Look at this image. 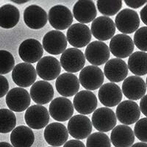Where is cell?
Instances as JSON below:
<instances>
[{
	"mask_svg": "<svg viewBox=\"0 0 147 147\" xmlns=\"http://www.w3.org/2000/svg\"><path fill=\"white\" fill-rule=\"evenodd\" d=\"M121 89L119 85L113 82L102 85L98 92V97L101 103L106 107L117 106L122 100Z\"/></svg>",
	"mask_w": 147,
	"mask_h": 147,
	"instance_id": "cell-23",
	"label": "cell"
},
{
	"mask_svg": "<svg viewBox=\"0 0 147 147\" xmlns=\"http://www.w3.org/2000/svg\"><path fill=\"white\" fill-rule=\"evenodd\" d=\"M128 67L124 60L119 58L110 59L104 68V75L111 82L124 80L128 74Z\"/></svg>",
	"mask_w": 147,
	"mask_h": 147,
	"instance_id": "cell-22",
	"label": "cell"
},
{
	"mask_svg": "<svg viewBox=\"0 0 147 147\" xmlns=\"http://www.w3.org/2000/svg\"><path fill=\"white\" fill-rule=\"evenodd\" d=\"M13 82L20 88H27L33 85L37 78V73L32 65L20 63L14 66L12 71Z\"/></svg>",
	"mask_w": 147,
	"mask_h": 147,
	"instance_id": "cell-8",
	"label": "cell"
},
{
	"mask_svg": "<svg viewBox=\"0 0 147 147\" xmlns=\"http://www.w3.org/2000/svg\"><path fill=\"white\" fill-rule=\"evenodd\" d=\"M24 21L26 25L33 30L41 29L48 21L47 12L37 5H31L24 12Z\"/></svg>",
	"mask_w": 147,
	"mask_h": 147,
	"instance_id": "cell-24",
	"label": "cell"
},
{
	"mask_svg": "<svg viewBox=\"0 0 147 147\" xmlns=\"http://www.w3.org/2000/svg\"><path fill=\"white\" fill-rule=\"evenodd\" d=\"M55 87L59 94L63 97L75 96L80 90V82L77 77L73 74L64 73L56 80Z\"/></svg>",
	"mask_w": 147,
	"mask_h": 147,
	"instance_id": "cell-25",
	"label": "cell"
},
{
	"mask_svg": "<svg viewBox=\"0 0 147 147\" xmlns=\"http://www.w3.org/2000/svg\"><path fill=\"white\" fill-rule=\"evenodd\" d=\"M65 35L60 31L52 30L47 32L43 38V49L48 53L53 55L62 54L67 47Z\"/></svg>",
	"mask_w": 147,
	"mask_h": 147,
	"instance_id": "cell-18",
	"label": "cell"
},
{
	"mask_svg": "<svg viewBox=\"0 0 147 147\" xmlns=\"http://www.w3.org/2000/svg\"><path fill=\"white\" fill-rule=\"evenodd\" d=\"M73 17L80 24L93 22L97 16L95 4L91 0L77 1L73 7Z\"/></svg>",
	"mask_w": 147,
	"mask_h": 147,
	"instance_id": "cell-26",
	"label": "cell"
},
{
	"mask_svg": "<svg viewBox=\"0 0 147 147\" xmlns=\"http://www.w3.org/2000/svg\"><path fill=\"white\" fill-rule=\"evenodd\" d=\"M49 114L57 121H65L72 117L74 114L73 104L65 97H57L51 102Z\"/></svg>",
	"mask_w": 147,
	"mask_h": 147,
	"instance_id": "cell-15",
	"label": "cell"
},
{
	"mask_svg": "<svg viewBox=\"0 0 147 147\" xmlns=\"http://www.w3.org/2000/svg\"><path fill=\"white\" fill-rule=\"evenodd\" d=\"M14 66L15 60L12 54L6 50H0V75L8 74Z\"/></svg>",
	"mask_w": 147,
	"mask_h": 147,
	"instance_id": "cell-35",
	"label": "cell"
},
{
	"mask_svg": "<svg viewBox=\"0 0 147 147\" xmlns=\"http://www.w3.org/2000/svg\"><path fill=\"white\" fill-rule=\"evenodd\" d=\"M115 26L122 34L133 33L140 26V18L137 12L126 8L121 10L115 19Z\"/></svg>",
	"mask_w": 147,
	"mask_h": 147,
	"instance_id": "cell-5",
	"label": "cell"
},
{
	"mask_svg": "<svg viewBox=\"0 0 147 147\" xmlns=\"http://www.w3.org/2000/svg\"><path fill=\"white\" fill-rule=\"evenodd\" d=\"M91 35L99 41H105L112 38L115 33V26L112 18L107 16L96 18L90 27Z\"/></svg>",
	"mask_w": 147,
	"mask_h": 147,
	"instance_id": "cell-12",
	"label": "cell"
},
{
	"mask_svg": "<svg viewBox=\"0 0 147 147\" xmlns=\"http://www.w3.org/2000/svg\"><path fill=\"white\" fill-rule=\"evenodd\" d=\"M10 141L13 147H31L35 141V135L30 127L18 126L12 131Z\"/></svg>",
	"mask_w": 147,
	"mask_h": 147,
	"instance_id": "cell-29",
	"label": "cell"
},
{
	"mask_svg": "<svg viewBox=\"0 0 147 147\" xmlns=\"http://www.w3.org/2000/svg\"><path fill=\"white\" fill-rule=\"evenodd\" d=\"M73 18L71 10L64 5H55L49 11L48 20L49 24L57 31L66 30L71 27Z\"/></svg>",
	"mask_w": 147,
	"mask_h": 147,
	"instance_id": "cell-4",
	"label": "cell"
},
{
	"mask_svg": "<svg viewBox=\"0 0 147 147\" xmlns=\"http://www.w3.org/2000/svg\"><path fill=\"white\" fill-rule=\"evenodd\" d=\"M26 124L30 129H40L48 125L49 114L47 109L40 105L29 107L24 115Z\"/></svg>",
	"mask_w": 147,
	"mask_h": 147,
	"instance_id": "cell-11",
	"label": "cell"
},
{
	"mask_svg": "<svg viewBox=\"0 0 147 147\" xmlns=\"http://www.w3.org/2000/svg\"><path fill=\"white\" fill-rule=\"evenodd\" d=\"M110 52L117 58H126L132 54L135 48L129 35L118 34L112 38L109 45Z\"/></svg>",
	"mask_w": 147,
	"mask_h": 147,
	"instance_id": "cell-17",
	"label": "cell"
},
{
	"mask_svg": "<svg viewBox=\"0 0 147 147\" xmlns=\"http://www.w3.org/2000/svg\"><path fill=\"white\" fill-rule=\"evenodd\" d=\"M63 147H85L83 142L79 140H71L64 144Z\"/></svg>",
	"mask_w": 147,
	"mask_h": 147,
	"instance_id": "cell-40",
	"label": "cell"
},
{
	"mask_svg": "<svg viewBox=\"0 0 147 147\" xmlns=\"http://www.w3.org/2000/svg\"><path fill=\"white\" fill-rule=\"evenodd\" d=\"M79 82L86 90H94L103 85L105 75L100 68L95 65H88L81 70Z\"/></svg>",
	"mask_w": 147,
	"mask_h": 147,
	"instance_id": "cell-1",
	"label": "cell"
},
{
	"mask_svg": "<svg viewBox=\"0 0 147 147\" xmlns=\"http://www.w3.org/2000/svg\"><path fill=\"white\" fill-rule=\"evenodd\" d=\"M49 147H53V146H49Z\"/></svg>",
	"mask_w": 147,
	"mask_h": 147,
	"instance_id": "cell-46",
	"label": "cell"
},
{
	"mask_svg": "<svg viewBox=\"0 0 147 147\" xmlns=\"http://www.w3.org/2000/svg\"><path fill=\"white\" fill-rule=\"evenodd\" d=\"M97 98L90 90H81L74 98L73 107L80 115H88L94 112L97 107Z\"/></svg>",
	"mask_w": 147,
	"mask_h": 147,
	"instance_id": "cell-20",
	"label": "cell"
},
{
	"mask_svg": "<svg viewBox=\"0 0 147 147\" xmlns=\"http://www.w3.org/2000/svg\"><path fill=\"white\" fill-rule=\"evenodd\" d=\"M146 13H147V5H145L144 7V8L142 10H140V18H141V21L144 23L145 25L147 24V16H146Z\"/></svg>",
	"mask_w": 147,
	"mask_h": 147,
	"instance_id": "cell-42",
	"label": "cell"
},
{
	"mask_svg": "<svg viewBox=\"0 0 147 147\" xmlns=\"http://www.w3.org/2000/svg\"><path fill=\"white\" fill-rule=\"evenodd\" d=\"M47 143L53 147L63 146L69 138L67 128L59 122H54L46 127L44 132Z\"/></svg>",
	"mask_w": 147,
	"mask_h": 147,
	"instance_id": "cell-21",
	"label": "cell"
},
{
	"mask_svg": "<svg viewBox=\"0 0 147 147\" xmlns=\"http://www.w3.org/2000/svg\"><path fill=\"white\" fill-rule=\"evenodd\" d=\"M122 1H97L96 6L104 16H113L118 13L122 7Z\"/></svg>",
	"mask_w": 147,
	"mask_h": 147,
	"instance_id": "cell-33",
	"label": "cell"
},
{
	"mask_svg": "<svg viewBox=\"0 0 147 147\" xmlns=\"http://www.w3.org/2000/svg\"><path fill=\"white\" fill-rule=\"evenodd\" d=\"M35 71L38 77L44 81H50L60 76L61 65L57 58L52 56H46L38 62Z\"/></svg>",
	"mask_w": 147,
	"mask_h": 147,
	"instance_id": "cell-13",
	"label": "cell"
},
{
	"mask_svg": "<svg viewBox=\"0 0 147 147\" xmlns=\"http://www.w3.org/2000/svg\"><path fill=\"white\" fill-rule=\"evenodd\" d=\"M146 126H147V119L143 118L139 119L136 122L135 128H134V135L136 136L138 139L143 143H146Z\"/></svg>",
	"mask_w": 147,
	"mask_h": 147,
	"instance_id": "cell-37",
	"label": "cell"
},
{
	"mask_svg": "<svg viewBox=\"0 0 147 147\" xmlns=\"http://www.w3.org/2000/svg\"><path fill=\"white\" fill-rule=\"evenodd\" d=\"M16 125V117L13 111L0 109V133H8Z\"/></svg>",
	"mask_w": 147,
	"mask_h": 147,
	"instance_id": "cell-32",
	"label": "cell"
},
{
	"mask_svg": "<svg viewBox=\"0 0 147 147\" xmlns=\"http://www.w3.org/2000/svg\"><path fill=\"white\" fill-rule=\"evenodd\" d=\"M0 147H13L10 144L7 142H0Z\"/></svg>",
	"mask_w": 147,
	"mask_h": 147,
	"instance_id": "cell-44",
	"label": "cell"
},
{
	"mask_svg": "<svg viewBox=\"0 0 147 147\" xmlns=\"http://www.w3.org/2000/svg\"><path fill=\"white\" fill-rule=\"evenodd\" d=\"M20 19V12L16 6L6 4L0 7V27L10 29L15 27Z\"/></svg>",
	"mask_w": 147,
	"mask_h": 147,
	"instance_id": "cell-30",
	"label": "cell"
},
{
	"mask_svg": "<svg viewBox=\"0 0 147 147\" xmlns=\"http://www.w3.org/2000/svg\"><path fill=\"white\" fill-rule=\"evenodd\" d=\"M12 2H13V3H16V4H18V5H21V4H24V3H27V2H28L29 1L28 0H25V1H16V0H11Z\"/></svg>",
	"mask_w": 147,
	"mask_h": 147,
	"instance_id": "cell-45",
	"label": "cell"
},
{
	"mask_svg": "<svg viewBox=\"0 0 147 147\" xmlns=\"http://www.w3.org/2000/svg\"><path fill=\"white\" fill-rule=\"evenodd\" d=\"M91 32L87 25L80 23L74 24L67 30L66 39L70 45L77 48H82L88 45L91 40Z\"/></svg>",
	"mask_w": 147,
	"mask_h": 147,
	"instance_id": "cell-7",
	"label": "cell"
},
{
	"mask_svg": "<svg viewBox=\"0 0 147 147\" xmlns=\"http://www.w3.org/2000/svg\"><path fill=\"white\" fill-rule=\"evenodd\" d=\"M146 96H144L143 98H141V101L140 102V112H142V113L144 115H146Z\"/></svg>",
	"mask_w": 147,
	"mask_h": 147,
	"instance_id": "cell-41",
	"label": "cell"
},
{
	"mask_svg": "<svg viewBox=\"0 0 147 147\" xmlns=\"http://www.w3.org/2000/svg\"><path fill=\"white\" fill-rule=\"evenodd\" d=\"M31 103V98L27 90L23 88H14L6 95V104L13 112H23Z\"/></svg>",
	"mask_w": 147,
	"mask_h": 147,
	"instance_id": "cell-10",
	"label": "cell"
},
{
	"mask_svg": "<svg viewBox=\"0 0 147 147\" xmlns=\"http://www.w3.org/2000/svg\"><path fill=\"white\" fill-rule=\"evenodd\" d=\"M135 141L133 130L128 126L118 125L113 129L110 142L115 147H131Z\"/></svg>",
	"mask_w": 147,
	"mask_h": 147,
	"instance_id": "cell-28",
	"label": "cell"
},
{
	"mask_svg": "<svg viewBox=\"0 0 147 147\" xmlns=\"http://www.w3.org/2000/svg\"><path fill=\"white\" fill-rule=\"evenodd\" d=\"M115 114L121 123L127 126L135 124L139 120L140 110L136 102L126 100L119 104Z\"/></svg>",
	"mask_w": 147,
	"mask_h": 147,
	"instance_id": "cell-16",
	"label": "cell"
},
{
	"mask_svg": "<svg viewBox=\"0 0 147 147\" xmlns=\"http://www.w3.org/2000/svg\"><path fill=\"white\" fill-rule=\"evenodd\" d=\"M18 54L24 63H34L42 58L44 49L38 40L34 38L27 39L19 46Z\"/></svg>",
	"mask_w": 147,
	"mask_h": 147,
	"instance_id": "cell-14",
	"label": "cell"
},
{
	"mask_svg": "<svg viewBox=\"0 0 147 147\" xmlns=\"http://www.w3.org/2000/svg\"><path fill=\"white\" fill-rule=\"evenodd\" d=\"M85 57L93 65H101L108 61L110 56L109 47L99 40L93 41L88 45L85 51Z\"/></svg>",
	"mask_w": 147,
	"mask_h": 147,
	"instance_id": "cell-6",
	"label": "cell"
},
{
	"mask_svg": "<svg viewBox=\"0 0 147 147\" xmlns=\"http://www.w3.org/2000/svg\"><path fill=\"white\" fill-rule=\"evenodd\" d=\"M124 95L129 100H138L145 96L146 84L141 77L131 76L126 78L122 84Z\"/></svg>",
	"mask_w": 147,
	"mask_h": 147,
	"instance_id": "cell-19",
	"label": "cell"
},
{
	"mask_svg": "<svg viewBox=\"0 0 147 147\" xmlns=\"http://www.w3.org/2000/svg\"><path fill=\"white\" fill-rule=\"evenodd\" d=\"M54 94L53 87L47 81L35 82L30 88V98L40 105L52 102Z\"/></svg>",
	"mask_w": 147,
	"mask_h": 147,
	"instance_id": "cell-27",
	"label": "cell"
},
{
	"mask_svg": "<svg viewBox=\"0 0 147 147\" xmlns=\"http://www.w3.org/2000/svg\"><path fill=\"white\" fill-rule=\"evenodd\" d=\"M131 147H147L146 143H136V144H133Z\"/></svg>",
	"mask_w": 147,
	"mask_h": 147,
	"instance_id": "cell-43",
	"label": "cell"
},
{
	"mask_svg": "<svg viewBox=\"0 0 147 147\" xmlns=\"http://www.w3.org/2000/svg\"><path fill=\"white\" fill-rule=\"evenodd\" d=\"M67 130L71 136L76 140H83L87 138L91 133V121L85 115H74L69 119Z\"/></svg>",
	"mask_w": 147,
	"mask_h": 147,
	"instance_id": "cell-9",
	"label": "cell"
},
{
	"mask_svg": "<svg viewBox=\"0 0 147 147\" xmlns=\"http://www.w3.org/2000/svg\"><path fill=\"white\" fill-rule=\"evenodd\" d=\"M146 35H147V27H142L138 29L134 35V45L136 44L137 48H138L140 52H146Z\"/></svg>",
	"mask_w": 147,
	"mask_h": 147,
	"instance_id": "cell-36",
	"label": "cell"
},
{
	"mask_svg": "<svg viewBox=\"0 0 147 147\" xmlns=\"http://www.w3.org/2000/svg\"><path fill=\"white\" fill-rule=\"evenodd\" d=\"M85 147H111V142L106 134L94 132L88 137Z\"/></svg>",
	"mask_w": 147,
	"mask_h": 147,
	"instance_id": "cell-34",
	"label": "cell"
},
{
	"mask_svg": "<svg viewBox=\"0 0 147 147\" xmlns=\"http://www.w3.org/2000/svg\"><path fill=\"white\" fill-rule=\"evenodd\" d=\"M147 53L137 51L129 55L127 67L131 72L137 76H144L147 74Z\"/></svg>",
	"mask_w": 147,
	"mask_h": 147,
	"instance_id": "cell-31",
	"label": "cell"
},
{
	"mask_svg": "<svg viewBox=\"0 0 147 147\" xmlns=\"http://www.w3.org/2000/svg\"><path fill=\"white\" fill-rule=\"evenodd\" d=\"M124 2L127 6L134 9L139 8L147 3L146 1H141V0H124Z\"/></svg>",
	"mask_w": 147,
	"mask_h": 147,
	"instance_id": "cell-39",
	"label": "cell"
},
{
	"mask_svg": "<svg viewBox=\"0 0 147 147\" xmlns=\"http://www.w3.org/2000/svg\"><path fill=\"white\" fill-rule=\"evenodd\" d=\"M91 124L99 132H107L114 128L117 123L115 113L108 107H100L92 115Z\"/></svg>",
	"mask_w": 147,
	"mask_h": 147,
	"instance_id": "cell-2",
	"label": "cell"
},
{
	"mask_svg": "<svg viewBox=\"0 0 147 147\" xmlns=\"http://www.w3.org/2000/svg\"><path fill=\"white\" fill-rule=\"evenodd\" d=\"M60 63L67 73H77L82 70L85 65V55L78 49H67L62 53Z\"/></svg>",
	"mask_w": 147,
	"mask_h": 147,
	"instance_id": "cell-3",
	"label": "cell"
},
{
	"mask_svg": "<svg viewBox=\"0 0 147 147\" xmlns=\"http://www.w3.org/2000/svg\"><path fill=\"white\" fill-rule=\"evenodd\" d=\"M9 91V83L6 77L0 75V98L5 96Z\"/></svg>",
	"mask_w": 147,
	"mask_h": 147,
	"instance_id": "cell-38",
	"label": "cell"
}]
</instances>
